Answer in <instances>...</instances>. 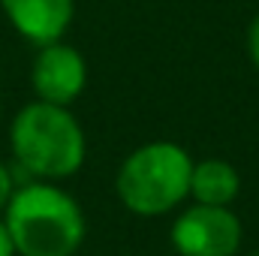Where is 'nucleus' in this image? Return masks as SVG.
Here are the masks:
<instances>
[{
  "label": "nucleus",
  "mask_w": 259,
  "mask_h": 256,
  "mask_svg": "<svg viewBox=\"0 0 259 256\" xmlns=\"http://www.w3.org/2000/svg\"><path fill=\"white\" fill-rule=\"evenodd\" d=\"M3 15L33 46H49L64 39L75 15V0H0Z\"/></svg>",
  "instance_id": "nucleus-6"
},
{
  "label": "nucleus",
  "mask_w": 259,
  "mask_h": 256,
  "mask_svg": "<svg viewBox=\"0 0 259 256\" xmlns=\"http://www.w3.org/2000/svg\"><path fill=\"white\" fill-rule=\"evenodd\" d=\"M247 55H250L253 66L259 69V15L250 21V27H247Z\"/></svg>",
  "instance_id": "nucleus-9"
},
{
  "label": "nucleus",
  "mask_w": 259,
  "mask_h": 256,
  "mask_svg": "<svg viewBox=\"0 0 259 256\" xmlns=\"http://www.w3.org/2000/svg\"><path fill=\"white\" fill-rule=\"evenodd\" d=\"M0 118H3V106H0Z\"/></svg>",
  "instance_id": "nucleus-11"
},
{
  "label": "nucleus",
  "mask_w": 259,
  "mask_h": 256,
  "mask_svg": "<svg viewBox=\"0 0 259 256\" xmlns=\"http://www.w3.org/2000/svg\"><path fill=\"white\" fill-rule=\"evenodd\" d=\"M193 160L178 142H145L118 169L115 190L124 208L139 217H160L190 196Z\"/></svg>",
  "instance_id": "nucleus-3"
},
{
  "label": "nucleus",
  "mask_w": 259,
  "mask_h": 256,
  "mask_svg": "<svg viewBox=\"0 0 259 256\" xmlns=\"http://www.w3.org/2000/svg\"><path fill=\"white\" fill-rule=\"evenodd\" d=\"M253 256H259V253H253Z\"/></svg>",
  "instance_id": "nucleus-12"
},
{
  "label": "nucleus",
  "mask_w": 259,
  "mask_h": 256,
  "mask_svg": "<svg viewBox=\"0 0 259 256\" xmlns=\"http://www.w3.org/2000/svg\"><path fill=\"white\" fill-rule=\"evenodd\" d=\"M172 247L181 256H235L244 229L232 208L193 202L169 229Z\"/></svg>",
  "instance_id": "nucleus-4"
},
{
  "label": "nucleus",
  "mask_w": 259,
  "mask_h": 256,
  "mask_svg": "<svg viewBox=\"0 0 259 256\" xmlns=\"http://www.w3.org/2000/svg\"><path fill=\"white\" fill-rule=\"evenodd\" d=\"M0 256H18L15 253V244H12V235H9V229L3 223V217H0Z\"/></svg>",
  "instance_id": "nucleus-10"
},
{
  "label": "nucleus",
  "mask_w": 259,
  "mask_h": 256,
  "mask_svg": "<svg viewBox=\"0 0 259 256\" xmlns=\"http://www.w3.org/2000/svg\"><path fill=\"white\" fill-rule=\"evenodd\" d=\"M15 190V181H12V172H9V166L0 160V211L6 208V202H9V196Z\"/></svg>",
  "instance_id": "nucleus-8"
},
{
  "label": "nucleus",
  "mask_w": 259,
  "mask_h": 256,
  "mask_svg": "<svg viewBox=\"0 0 259 256\" xmlns=\"http://www.w3.org/2000/svg\"><path fill=\"white\" fill-rule=\"evenodd\" d=\"M238 190H241V178H238V169L229 160L211 157V160L193 163V175H190L193 202L232 208V202L238 199Z\"/></svg>",
  "instance_id": "nucleus-7"
},
{
  "label": "nucleus",
  "mask_w": 259,
  "mask_h": 256,
  "mask_svg": "<svg viewBox=\"0 0 259 256\" xmlns=\"http://www.w3.org/2000/svg\"><path fill=\"white\" fill-rule=\"evenodd\" d=\"M3 223L18 256H75L84 244V211L58 181H27L15 187Z\"/></svg>",
  "instance_id": "nucleus-1"
},
{
  "label": "nucleus",
  "mask_w": 259,
  "mask_h": 256,
  "mask_svg": "<svg viewBox=\"0 0 259 256\" xmlns=\"http://www.w3.org/2000/svg\"><path fill=\"white\" fill-rule=\"evenodd\" d=\"M30 84L36 100L55 103V106H69L72 100L81 97L88 84V64L78 49L66 42H49L39 46L33 66H30Z\"/></svg>",
  "instance_id": "nucleus-5"
},
{
  "label": "nucleus",
  "mask_w": 259,
  "mask_h": 256,
  "mask_svg": "<svg viewBox=\"0 0 259 256\" xmlns=\"http://www.w3.org/2000/svg\"><path fill=\"white\" fill-rule=\"evenodd\" d=\"M9 145L15 163L36 181H64L84 166L88 142L84 130L69 112V106H55L33 100L9 124Z\"/></svg>",
  "instance_id": "nucleus-2"
}]
</instances>
